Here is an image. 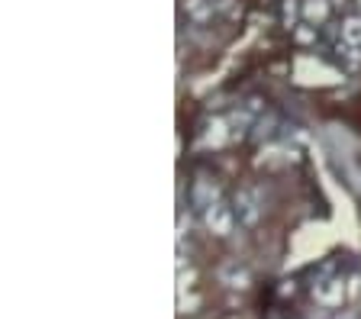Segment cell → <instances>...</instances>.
Wrapping results in <instances>:
<instances>
[{"label": "cell", "mask_w": 361, "mask_h": 319, "mask_svg": "<svg viewBox=\"0 0 361 319\" xmlns=\"http://www.w3.org/2000/svg\"><path fill=\"white\" fill-rule=\"evenodd\" d=\"M348 296V281L345 277H338V274H329V277H319L313 287V300L326 310H336L342 306V300Z\"/></svg>", "instance_id": "obj_1"}, {"label": "cell", "mask_w": 361, "mask_h": 319, "mask_svg": "<svg viewBox=\"0 0 361 319\" xmlns=\"http://www.w3.org/2000/svg\"><path fill=\"white\" fill-rule=\"evenodd\" d=\"M235 220H239V226H255L258 220H262V197H258V190L252 187H242L239 194H235Z\"/></svg>", "instance_id": "obj_2"}, {"label": "cell", "mask_w": 361, "mask_h": 319, "mask_svg": "<svg viewBox=\"0 0 361 319\" xmlns=\"http://www.w3.org/2000/svg\"><path fill=\"white\" fill-rule=\"evenodd\" d=\"M203 226L210 229L213 236H229L235 229V210L219 200V204H213L210 210H203Z\"/></svg>", "instance_id": "obj_3"}, {"label": "cell", "mask_w": 361, "mask_h": 319, "mask_svg": "<svg viewBox=\"0 0 361 319\" xmlns=\"http://www.w3.org/2000/svg\"><path fill=\"white\" fill-rule=\"evenodd\" d=\"M219 281L226 284V287H248L252 284V274H248L245 265H239V261H229V265L219 268Z\"/></svg>", "instance_id": "obj_4"}, {"label": "cell", "mask_w": 361, "mask_h": 319, "mask_svg": "<svg viewBox=\"0 0 361 319\" xmlns=\"http://www.w3.org/2000/svg\"><path fill=\"white\" fill-rule=\"evenodd\" d=\"M332 13V0H303V23L323 26Z\"/></svg>", "instance_id": "obj_5"}, {"label": "cell", "mask_w": 361, "mask_h": 319, "mask_svg": "<svg viewBox=\"0 0 361 319\" xmlns=\"http://www.w3.org/2000/svg\"><path fill=\"white\" fill-rule=\"evenodd\" d=\"M213 204H219V187L213 181H207V177H200L194 184V206L197 210H210Z\"/></svg>", "instance_id": "obj_6"}, {"label": "cell", "mask_w": 361, "mask_h": 319, "mask_svg": "<svg viewBox=\"0 0 361 319\" xmlns=\"http://www.w3.org/2000/svg\"><path fill=\"white\" fill-rule=\"evenodd\" d=\"M229 139H233V130H229V120H213L210 126H207V132H203V145H213V149L226 145Z\"/></svg>", "instance_id": "obj_7"}, {"label": "cell", "mask_w": 361, "mask_h": 319, "mask_svg": "<svg viewBox=\"0 0 361 319\" xmlns=\"http://www.w3.org/2000/svg\"><path fill=\"white\" fill-rule=\"evenodd\" d=\"M180 7H184V13H188L194 23H210L213 13H216L213 0H184Z\"/></svg>", "instance_id": "obj_8"}, {"label": "cell", "mask_w": 361, "mask_h": 319, "mask_svg": "<svg viewBox=\"0 0 361 319\" xmlns=\"http://www.w3.org/2000/svg\"><path fill=\"white\" fill-rule=\"evenodd\" d=\"M338 32H342V42L361 49V16H345L342 26H338Z\"/></svg>", "instance_id": "obj_9"}, {"label": "cell", "mask_w": 361, "mask_h": 319, "mask_svg": "<svg viewBox=\"0 0 361 319\" xmlns=\"http://www.w3.org/2000/svg\"><path fill=\"white\" fill-rule=\"evenodd\" d=\"M297 16H303V0H284L281 23H284L287 30H297Z\"/></svg>", "instance_id": "obj_10"}, {"label": "cell", "mask_w": 361, "mask_h": 319, "mask_svg": "<svg viewBox=\"0 0 361 319\" xmlns=\"http://www.w3.org/2000/svg\"><path fill=\"white\" fill-rule=\"evenodd\" d=\"M316 26H310L307 23V30H297V42H303V46H307V42H313V39H316Z\"/></svg>", "instance_id": "obj_11"}, {"label": "cell", "mask_w": 361, "mask_h": 319, "mask_svg": "<svg viewBox=\"0 0 361 319\" xmlns=\"http://www.w3.org/2000/svg\"><path fill=\"white\" fill-rule=\"evenodd\" d=\"M348 284H352V287H348V296H355V300H358V296H361V274H355Z\"/></svg>", "instance_id": "obj_12"}, {"label": "cell", "mask_w": 361, "mask_h": 319, "mask_svg": "<svg viewBox=\"0 0 361 319\" xmlns=\"http://www.w3.org/2000/svg\"><path fill=\"white\" fill-rule=\"evenodd\" d=\"M188 229H190V220L178 216V242H184V236H188Z\"/></svg>", "instance_id": "obj_13"}, {"label": "cell", "mask_w": 361, "mask_h": 319, "mask_svg": "<svg viewBox=\"0 0 361 319\" xmlns=\"http://www.w3.org/2000/svg\"><path fill=\"white\" fill-rule=\"evenodd\" d=\"M332 319H358V313H352V310H342V313H336Z\"/></svg>", "instance_id": "obj_14"}, {"label": "cell", "mask_w": 361, "mask_h": 319, "mask_svg": "<svg viewBox=\"0 0 361 319\" xmlns=\"http://www.w3.org/2000/svg\"><path fill=\"white\" fill-rule=\"evenodd\" d=\"M355 4H358V16H361V0H355Z\"/></svg>", "instance_id": "obj_15"}]
</instances>
